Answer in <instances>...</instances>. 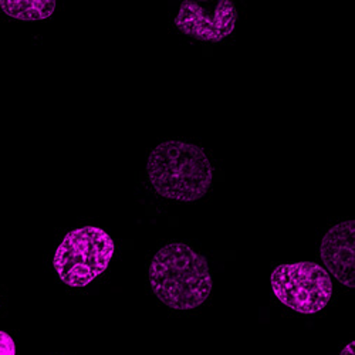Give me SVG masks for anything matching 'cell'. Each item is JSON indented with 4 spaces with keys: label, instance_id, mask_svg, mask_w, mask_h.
Returning <instances> with one entry per match:
<instances>
[{
    "label": "cell",
    "instance_id": "1",
    "mask_svg": "<svg viewBox=\"0 0 355 355\" xmlns=\"http://www.w3.org/2000/svg\"><path fill=\"white\" fill-rule=\"evenodd\" d=\"M148 276L154 294L173 310L199 307L214 287L208 261L182 242L162 246L151 260Z\"/></svg>",
    "mask_w": 355,
    "mask_h": 355
},
{
    "label": "cell",
    "instance_id": "2",
    "mask_svg": "<svg viewBox=\"0 0 355 355\" xmlns=\"http://www.w3.org/2000/svg\"><path fill=\"white\" fill-rule=\"evenodd\" d=\"M146 180L166 199L193 202L208 192L214 168L196 145L169 139L158 144L148 155Z\"/></svg>",
    "mask_w": 355,
    "mask_h": 355
},
{
    "label": "cell",
    "instance_id": "3",
    "mask_svg": "<svg viewBox=\"0 0 355 355\" xmlns=\"http://www.w3.org/2000/svg\"><path fill=\"white\" fill-rule=\"evenodd\" d=\"M110 234L97 226H84L69 232L54 253L57 276L70 287H83L97 279L114 254Z\"/></svg>",
    "mask_w": 355,
    "mask_h": 355
},
{
    "label": "cell",
    "instance_id": "4",
    "mask_svg": "<svg viewBox=\"0 0 355 355\" xmlns=\"http://www.w3.org/2000/svg\"><path fill=\"white\" fill-rule=\"evenodd\" d=\"M270 283L279 302L302 314L321 311L333 295L329 272L314 261L280 264L273 270Z\"/></svg>",
    "mask_w": 355,
    "mask_h": 355
},
{
    "label": "cell",
    "instance_id": "5",
    "mask_svg": "<svg viewBox=\"0 0 355 355\" xmlns=\"http://www.w3.org/2000/svg\"><path fill=\"white\" fill-rule=\"evenodd\" d=\"M175 23L181 32L205 42H220L234 31L236 8L230 0L214 6L185 0L178 10Z\"/></svg>",
    "mask_w": 355,
    "mask_h": 355
},
{
    "label": "cell",
    "instance_id": "6",
    "mask_svg": "<svg viewBox=\"0 0 355 355\" xmlns=\"http://www.w3.org/2000/svg\"><path fill=\"white\" fill-rule=\"evenodd\" d=\"M320 256L325 268L344 286L355 287V220L347 219L324 233Z\"/></svg>",
    "mask_w": 355,
    "mask_h": 355
},
{
    "label": "cell",
    "instance_id": "7",
    "mask_svg": "<svg viewBox=\"0 0 355 355\" xmlns=\"http://www.w3.org/2000/svg\"><path fill=\"white\" fill-rule=\"evenodd\" d=\"M55 8V0H0V9L9 17L23 21L46 20Z\"/></svg>",
    "mask_w": 355,
    "mask_h": 355
},
{
    "label": "cell",
    "instance_id": "8",
    "mask_svg": "<svg viewBox=\"0 0 355 355\" xmlns=\"http://www.w3.org/2000/svg\"><path fill=\"white\" fill-rule=\"evenodd\" d=\"M0 355H16L15 340L5 331H0Z\"/></svg>",
    "mask_w": 355,
    "mask_h": 355
},
{
    "label": "cell",
    "instance_id": "9",
    "mask_svg": "<svg viewBox=\"0 0 355 355\" xmlns=\"http://www.w3.org/2000/svg\"><path fill=\"white\" fill-rule=\"evenodd\" d=\"M340 355H355V341H351L349 344H347V345L343 348V351H341Z\"/></svg>",
    "mask_w": 355,
    "mask_h": 355
}]
</instances>
